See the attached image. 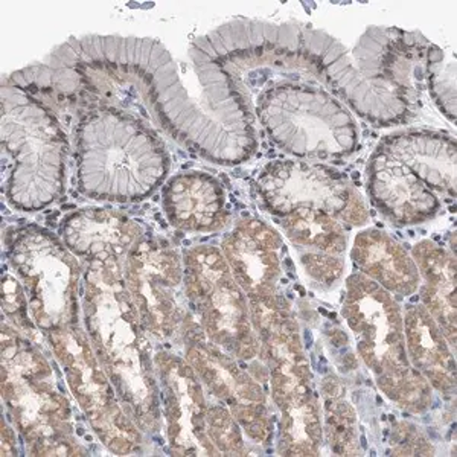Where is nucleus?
Listing matches in <instances>:
<instances>
[{"label": "nucleus", "mask_w": 457, "mask_h": 457, "mask_svg": "<svg viewBox=\"0 0 457 457\" xmlns=\"http://www.w3.org/2000/svg\"><path fill=\"white\" fill-rule=\"evenodd\" d=\"M351 260L361 275L368 276L394 296H411L421 284L411 253L381 228H364L355 237Z\"/></svg>", "instance_id": "obj_21"}, {"label": "nucleus", "mask_w": 457, "mask_h": 457, "mask_svg": "<svg viewBox=\"0 0 457 457\" xmlns=\"http://www.w3.org/2000/svg\"><path fill=\"white\" fill-rule=\"evenodd\" d=\"M377 148L403 162L435 193L456 195V141L436 131H401Z\"/></svg>", "instance_id": "obj_20"}, {"label": "nucleus", "mask_w": 457, "mask_h": 457, "mask_svg": "<svg viewBox=\"0 0 457 457\" xmlns=\"http://www.w3.org/2000/svg\"><path fill=\"white\" fill-rule=\"evenodd\" d=\"M342 316L357 338L360 359L374 375L378 389L404 411H426L435 390L407 359L404 319L396 297L368 276L351 275Z\"/></svg>", "instance_id": "obj_3"}, {"label": "nucleus", "mask_w": 457, "mask_h": 457, "mask_svg": "<svg viewBox=\"0 0 457 457\" xmlns=\"http://www.w3.org/2000/svg\"><path fill=\"white\" fill-rule=\"evenodd\" d=\"M370 202L396 226H415L436 217L441 200L411 168L377 148L368 165Z\"/></svg>", "instance_id": "obj_16"}, {"label": "nucleus", "mask_w": 457, "mask_h": 457, "mask_svg": "<svg viewBox=\"0 0 457 457\" xmlns=\"http://www.w3.org/2000/svg\"><path fill=\"white\" fill-rule=\"evenodd\" d=\"M281 235L258 219L239 220L226 235L221 252L249 303L281 299Z\"/></svg>", "instance_id": "obj_15"}, {"label": "nucleus", "mask_w": 457, "mask_h": 457, "mask_svg": "<svg viewBox=\"0 0 457 457\" xmlns=\"http://www.w3.org/2000/svg\"><path fill=\"white\" fill-rule=\"evenodd\" d=\"M258 191L276 217L296 209H314L346 226H363L370 211L348 177L325 165L276 161L258 179Z\"/></svg>", "instance_id": "obj_10"}, {"label": "nucleus", "mask_w": 457, "mask_h": 457, "mask_svg": "<svg viewBox=\"0 0 457 457\" xmlns=\"http://www.w3.org/2000/svg\"><path fill=\"white\" fill-rule=\"evenodd\" d=\"M79 182L84 195L137 202L165 182L170 154L141 120L118 110L88 114L79 129Z\"/></svg>", "instance_id": "obj_2"}, {"label": "nucleus", "mask_w": 457, "mask_h": 457, "mask_svg": "<svg viewBox=\"0 0 457 457\" xmlns=\"http://www.w3.org/2000/svg\"><path fill=\"white\" fill-rule=\"evenodd\" d=\"M8 260L27 293L37 328L49 334L79 327L81 267L66 245L46 230L29 226L11 238Z\"/></svg>", "instance_id": "obj_8"}, {"label": "nucleus", "mask_w": 457, "mask_h": 457, "mask_svg": "<svg viewBox=\"0 0 457 457\" xmlns=\"http://www.w3.org/2000/svg\"><path fill=\"white\" fill-rule=\"evenodd\" d=\"M27 293L23 290L21 281H17V278L11 275H5L4 278V312L5 316L10 317L11 322H21L23 327H36V323L29 320L28 314Z\"/></svg>", "instance_id": "obj_27"}, {"label": "nucleus", "mask_w": 457, "mask_h": 457, "mask_svg": "<svg viewBox=\"0 0 457 457\" xmlns=\"http://www.w3.org/2000/svg\"><path fill=\"white\" fill-rule=\"evenodd\" d=\"M66 153V136L42 105L4 95V187L14 208L38 211L62 194Z\"/></svg>", "instance_id": "obj_5"}, {"label": "nucleus", "mask_w": 457, "mask_h": 457, "mask_svg": "<svg viewBox=\"0 0 457 457\" xmlns=\"http://www.w3.org/2000/svg\"><path fill=\"white\" fill-rule=\"evenodd\" d=\"M81 296L84 331L120 404L142 431L159 433L163 421L156 353L125 286L122 261H90Z\"/></svg>", "instance_id": "obj_1"}, {"label": "nucleus", "mask_w": 457, "mask_h": 457, "mask_svg": "<svg viewBox=\"0 0 457 457\" xmlns=\"http://www.w3.org/2000/svg\"><path fill=\"white\" fill-rule=\"evenodd\" d=\"M407 359L433 390L450 395L456 390V357L450 343L422 303L403 314Z\"/></svg>", "instance_id": "obj_22"}, {"label": "nucleus", "mask_w": 457, "mask_h": 457, "mask_svg": "<svg viewBox=\"0 0 457 457\" xmlns=\"http://www.w3.org/2000/svg\"><path fill=\"white\" fill-rule=\"evenodd\" d=\"M162 203L174 228L187 232H215L226 228L230 211L226 193L215 177L183 172L165 183Z\"/></svg>", "instance_id": "obj_19"}, {"label": "nucleus", "mask_w": 457, "mask_h": 457, "mask_svg": "<svg viewBox=\"0 0 457 457\" xmlns=\"http://www.w3.org/2000/svg\"><path fill=\"white\" fill-rule=\"evenodd\" d=\"M191 319L183 328L185 360L202 381L203 387L228 409L245 436L261 445L273 437L267 394L253 375L241 368V361L209 340Z\"/></svg>", "instance_id": "obj_12"}, {"label": "nucleus", "mask_w": 457, "mask_h": 457, "mask_svg": "<svg viewBox=\"0 0 457 457\" xmlns=\"http://www.w3.org/2000/svg\"><path fill=\"white\" fill-rule=\"evenodd\" d=\"M278 220L308 279L322 287L337 284L348 250L343 224L314 209H296Z\"/></svg>", "instance_id": "obj_17"}, {"label": "nucleus", "mask_w": 457, "mask_h": 457, "mask_svg": "<svg viewBox=\"0 0 457 457\" xmlns=\"http://www.w3.org/2000/svg\"><path fill=\"white\" fill-rule=\"evenodd\" d=\"M206 431L209 441L217 448L220 456H241L245 454V437L243 428L235 420L232 413L213 400L208 404L206 413Z\"/></svg>", "instance_id": "obj_26"}, {"label": "nucleus", "mask_w": 457, "mask_h": 457, "mask_svg": "<svg viewBox=\"0 0 457 457\" xmlns=\"http://www.w3.org/2000/svg\"><path fill=\"white\" fill-rule=\"evenodd\" d=\"M411 255L421 278L422 305L456 353V258L430 239L413 245Z\"/></svg>", "instance_id": "obj_23"}, {"label": "nucleus", "mask_w": 457, "mask_h": 457, "mask_svg": "<svg viewBox=\"0 0 457 457\" xmlns=\"http://www.w3.org/2000/svg\"><path fill=\"white\" fill-rule=\"evenodd\" d=\"M125 286L146 333L168 340L189 320L183 260L170 245L142 239L125 258Z\"/></svg>", "instance_id": "obj_11"}, {"label": "nucleus", "mask_w": 457, "mask_h": 457, "mask_svg": "<svg viewBox=\"0 0 457 457\" xmlns=\"http://www.w3.org/2000/svg\"><path fill=\"white\" fill-rule=\"evenodd\" d=\"M154 363L170 453L174 456H220L206 431V390L191 364L167 351L154 353Z\"/></svg>", "instance_id": "obj_13"}, {"label": "nucleus", "mask_w": 457, "mask_h": 457, "mask_svg": "<svg viewBox=\"0 0 457 457\" xmlns=\"http://www.w3.org/2000/svg\"><path fill=\"white\" fill-rule=\"evenodd\" d=\"M60 237L73 255L122 261L144 239L141 226L114 209L87 208L62 220Z\"/></svg>", "instance_id": "obj_18"}, {"label": "nucleus", "mask_w": 457, "mask_h": 457, "mask_svg": "<svg viewBox=\"0 0 457 457\" xmlns=\"http://www.w3.org/2000/svg\"><path fill=\"white\" fill-rule=\"evenodd\" d=\"M252 323L260 340V357L269 370L273 403L312 386V370L301 333L284 299L250 303Z\"/></svg>", "instance_id": "obj_14"}, {"label": "nucleus", "mask_w": 457, "mask_h": 457, "mask_svg": "<svg viewBox=\"0 0 457 457\" xmlns=\"http://www.w3.org/2000/svg\"><path fill=\"white\" fill-rule=\"evenodd\" d=\"M281 411L278 453L281 456H319L323 447V416L312 386L275 404Z\"/></svg>", "instance_id": "obj_24"}, {"label": "nucleus", "mask_w": 457, "mask_h": 457, "mask_svg": "<svg viewBox=\"0 0 457 457\" xmlns=\"http://www.w3.org/2000/svg\"><path fill=\"white\" fill-rule=\"evenodd\" d=\"M261 124L275 145L305 159H340L359 145L353 114L331 95L299 87H276L258 103Z\"/></svg>", "instance_id": "obj_6"}, {"label": "nucleus", "mask_w": 457, "mask_h": 457, "mask_svg": "<svg viewBox=\"0 0 457 457\" xmlns=\"http://www.w3.org/2000/svg\"><path fill=\"white\" fill-rule=\"evenodd\" d=\"M183 284L202 331L213 345L243 363L260 357L249 299L235 281L223 252L212 245L187 250Z\"/></svg>", "instance_id": "obj_7"}, {"label": "nucleus", "mask_w": 457, "mask_h": 457, "mask_svg": "<svg viewBox=\"0 0 457 457\" xmlns=\"http://www.w3.org/2000/svg\"><path fill=\"white\" fill-rule=\"evenodd\" d=\"M323 387L328 389L323 411V437L333 454L338 456H361L357 415L343 396L342 386L337 381L325 379Z\"/></svg>", "instance_id": "obj_25"}, {"label": "nucleus", "mask_w": 457, "mask_h": 457, "mask_svg": "<svg viewBox=\"0 0 457 457\" xmlns=\"http://www.w3.org/2000/svg\"><path fill=\"white\" fill-rule=\"evenodd\" d=\"M2 396L29 456H79L72 409L53 366L12 328L2 333Z\"/></svg>", "instance_id": "obj_4"}, {"label": "nucleus", "mask_w": 457, "mask_h": 457, "mask_svg": "<svg viewBox=\"0 0 457 457\" xmlns=\"http://www.w3.org/2000/svg\"><path fill=\"white\" fill-rule=\"evenodd\" d=\"M47 336L69 390L101 444L120 456L141 452L144 431L120 404V396L101 368L86 331L72 327Z\"/></svg>", "instance_id": "obj_9"}]
</instances>
